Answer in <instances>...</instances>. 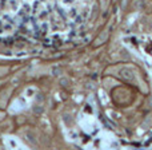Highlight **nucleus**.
<instances>
[{
  "mask_svg": "<svg viewBox=\"0 0 152 150\" xmlns=\"http://www.w3.org/2000/svg\"><path fill=\"white\" fill-rule=\"evenodd\" d=\"M94 0H0V51L29 55L79 43Z\"/></svg>",
  "mask_w": 152,
  "mask_h": 150,
  "instance_id": "f257e3e1",
  "label": "nucleus"
}]
</instances>
